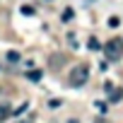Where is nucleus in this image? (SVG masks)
I'll use <instances>...</instances> for the list:
<instances>
[{
	"instance_id": "9d476101",
	"label": "nucleus",
	"mask_w": 123,
	"mask_h": 123,
	"mask_svg": "<svg viewBox=\"0 0 123 123\" xmlns=\"http://www.w3.org/2000/svg\"><path fill=\"white\" fill-rule=\"evenodd\" d=\"M68 19H73V10H65L63 12V22H68Z\"/></svg>"
},
{
	"instance_id": "6e6552de",
	"label": "nucleus",
	"mask_w": 123,
	"mask_h": 123,
	"mask_svg": "<svg viewBox=\"0 0 123 123\" xmlns=\"http://www.w3.org/2000/svg\"><path fill=\"white\" fill-rule=\"evenodd\" d=\"M118 24H121V17H116V15L109 17V27H118Z\"/></svg>"
},
{
	"instance_id": "20e7f679",
	"label": "nucleus",
	"mask_w": 123,
	"mask_h": 123,
	"mask_svg": "<svg viewBox=\"0 0 123 123\" xmlns=\"http://www.w3.org/2000/svg\"><path fill=\"white\" fill-rule=\"evenodd\" d=\"M41 75H43L41 70H29V73H27V80H31V82H39V80H41Z\"/></svg>"
},
{
	"instance_id": "f257e3e1",
	"label": "nucleus",
	"mask_w": 123,
	"mask_h": 123,
	"mask_svg": "<svg viewBox=\"0 0 123 123\" xmlns=\"http://www.w3.org/2000/svg\"><path fill=\"white\" fill-rule=\"evenodd\" d=\"M87 80H89V68H87V63L75 65V68L70 70V75H68V85H70V87H82Z\"/></svg>"
},
{
	"instance_id": "423d86ee",
	"label": "nucleus",
	"mask_w": 123,
	"mask_h": 123,
	"mask_svg": "<svg viewBox=\"0 0 123 123\" xmlns=\"http://www.w3.org/2000/svg\"><path fill=\"white\" fill-rule=\"evenodd\" d=\"M87 46H89L92 51H99V48H101V43H99L97 39H89V43H87Z\"/></svg>"
},
{
	"instance_id": "dca6fc26",
	"label": "nucleus",
	"mask_w": 123,
	"mask_h": 123,
	"mask_svg": "<svg viewBox=\"0 0 123 123\" xmlns=\"http://www.w3.org/2000/svg\"><path fill=\"white\" fill-rule=\"evenodd\" d=\"M85 3H92V0H85Z\"/></svg>"
},
{
	"instance_id": "9b49d317",
	"label": "nucleus",
	"mask_w": 123,
	"mask_h": 123,
	"mask_svg": "<svg viewBox=\"0 0 123 123\" xmlns=\"http://www.w3.org/2000/svg\"><path fill=\"white\" fill-rule=\"evenodd\" d=\"M97 109H99V111H104V113H106V109H109V106H106V104H104V101H97Z\"/></svg>"
},
{
	"instance_id": "f8f14e48",
	"label": "nucleus",
	"mask_w": 123,
	"mask_h": 123,
	"mask_svg": "<svg viewBox=\"0 0 123 123\" xmlns=\"http://www.w3.org/2000/svg\"><path fill=\"white\" fill-rule=\"evenodd\" d=\"M27 109H29V104H22V106H19V109H17V111H15V113H17V116H19V113H24V111H27Z\"/></svg>"
},
{
	"instance_id": "1a4fd4ad",
	"label": "nucleus",
	"mask_w": 123,
	"mask_h": 123,
	"mask_svg": "<svg viewBox=\"0 0 123 123\" xmlns=\"http://www.w3.org/2000/svg\"><path fill=\"white\" fill-rule=\"evenodd\" d=\"M10 113V106H0V118H5Z\"/></svg>"
},
{
	"instance_id": "f03ea898",
	"label": "nucleus",
	"mask_w": 123,
	"mask_h": 123,
	"mask_svg": "<svg viewBox=\"0 0 123 123\" xmlns=\"http://www.w3.org/2000/svg\"><path fill=\"white\" fill-rule=\"evenodd\" d=\"M104 55H106L109 60H118V58H123V39H118V36L109 39V41L104 43Z\"/></svg>"
},
{
	"instance_id": "7ed1b4c3",
	"label": "nucleus",
	"mask_w": 123,
	"mask_h": 123,
	"mask_svg": "<svg viewBox=\"0 0 123 123\" xmlns=\"http://www.w3.org/2000/svg\"><path fill=\"white\" fill-rule=\"evenodd\" d=\"M5 60H7V63H19V53L17 51H7L5 53Z\"/></svg>"
},
{
	"instance_id": "4468645a",
	"label": "nucleus",
	"mask_w": 123,
	"mask_h": 123,
	"mask_svg": "<svg viewBox=\"0 0 123 123\" xmlns=\"http://www.w3.org/2000/svg\"><path fill=\"white\" fill-rule=\"evenodd\" d=\"M68 123H80V121H77V118H70V121H68Z\"/></svg>"
},
{
	"instance_id": "39448f33",
	"label": "nucleus",
	"mask_w": 123,
	"mask_h": 123,
	"mask_svg": "<svg viewBox=\"0 0 123 123\" xmlns=\"http://www.w3.org/2000/svg\"><path fill=\"white\" fill-rule=\"evenodd\" d=\"M109 99H111V101H113V104H116V101H121V99H123V89H113V92H111V97H109Z\"/></svg>"
},
{
	"instance_id": "2eb2a0df",
	"label": "nucleus",
	"mask_w": 123,
	"mask_h": 123,
	"mask_svg": "<svg viewBox=\"0 0 123 123\" xmlns=\"http://www.w3.org/2000/svg\"><path fill=\"white\" fill-rule=\"evenodd\" d=\"M17 123H31V121H17Z\"/></svg>"
},
{
	"instance_id": "0eeeda50",
	"label": "nucleus",
	"mask_w": 123,
	"mask_h": 123,
	"mask_svg": "<svg viewBox=\"0 0 123 123\" xmlns=\"http://www.w3.org/2000/svg\"><path fill=\"white\" fill-rule=\"evenodd\" d=\"M36 10L31 7V5H22V15H34Z\"/></svg>"
},
{
	"instance_id": "ddd939ff",
	"label": "nucleus",
	"mask_w": 123,
	"mask_h": 123,
	"mask_svg": "<svg viewBox=\"0 0 123 123\" xmlns=\"http://www.w3.org/2000/svg\"><path fill=\"white\" fill-rule=\"evenodd\" d=\"M94 123H111V121H106L104 116H99V118H94Z\"/></svg>"
}]
</instances>
